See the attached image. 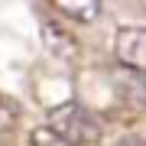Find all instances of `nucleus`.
<instances>
[{"label": "nucleus", "mask_w": 146, "mask_h": 146, "mask_svg": "<svg viewBox=\"0 0 146 146\" xmlns=\"http://www.w3.org/2000/svg\"><path fill=\"white\" fill-rule=\"evenodd\" d=\"M49 130L65 136V140L75 143V146H84V143H94L101 136V120L94 117L88 107L68 101V104H58V107L49 110Z\"/></svg>", "instance_id": "1"}, {"label": "nucleus", "mask_w": 146, "mask_h": 146, "mask_svg": "<svg viewBox=\"0 0 146 146\" xmlns=\"http://www.w3.org/2000/svg\"><path fill=\"white\" fill-rule=\"evenodd\" d=\"M114 55L127 72L146 75V26H120L114 36Z\"/></svg>", "instance_id": "2"}, {"label": "nucleus", "mask_w": 146, "mask_h": 146, "mask_svg": "<svg viewBox=\"0 0 146 146\" xmlns=\"http://www.w3.org/2000/svg\"><path fill=\"white\" fill-rule=\"evenodd\" d=\"M42 42H46V49L52 52L55 58H75V52H78V46H75V39L68 36V33H62L58 26H52V23H46L42 26Z\"/></svg>", "instance_id": "3"}, {"label": "nucleus", "mask_w": 146, "mask_h": 146, "mask_svg": "<svg viewBox=\"0 0 146 146\" xmlns=\"http://www.w3.org/2000/svg\"><path fill=\"white\" fill-rule=\"evenodd\" d=\"M55 7H58L65 16L81 20V23H88V20H94V16L101 13V3H98V0H84V3H75V0H58Z\"/></svg>", "instance_id": "4"}, {"label": "nucleus", "mask_w": 146, "mask_h": 146, "mask_svg": "<svg viewBox=\"0 0 146 146\" xmlns=\"http://www.w3.org/2000/svg\"><path fill=\"white\" fill-rule=\"evenodd\" d=\"M29 143H33V146H75V143H68L65 136L52 133L49 127H36V130H33V136H29Z\"/></svg>", "instance_id": "5"}, {"label": "nucleus", "mask_w": 146, "mask_h": 146, "mask_svg": "<svg viewBox=\"0 0 146 146\" xmlns=\"http://www.w3.org/2000/svg\"><path fill=\"white\" fill-rule=\"evenodd\" d=\"M120 146H146V140H140V136H127Z\"/></svg>", "instance_id": "6"}]
</instances>
